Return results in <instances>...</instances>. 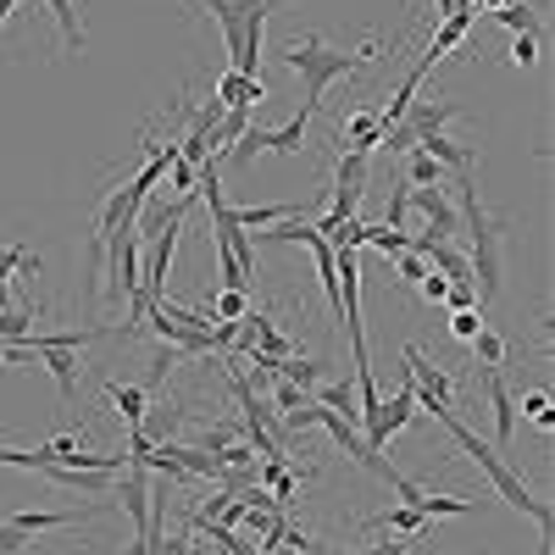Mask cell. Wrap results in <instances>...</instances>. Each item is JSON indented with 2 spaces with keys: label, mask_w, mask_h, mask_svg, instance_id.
Returning <instances> with one entry per match:
<instances>
[{
  "label": "cell",
  "mask_w": 555,
  "mask_h": 555,
  "mask_svg": "<svg viewBox=\"0 0 555 555\" xmlns=\"http://www.w3.org/2000/svg\"><path fill=\"white\" fill-rule=\"evenodd\" d=\"M439 423L450 428V439H455L461 450H467V455L478 461V473L489 478V489H494V494H500L505 505H512V512H522V517H528V522L539 528V544L550 550V505L528 494V483H522V473H517V467H512V461H505V455H500L494 444H483V439H478V434H473L467 423H461V416H455V411H444V416H439Z\"/></svg>",
  "instance_id": "6da1fadb"
},
{
  "label": "cell",
  "mask_w": 555,
  "mask_h": 555,
  "mask_svg": "<svg viewBox=\"0 0 555 555\" xmlns=\"http://www.w3.org/2000/svg\"><path fill=\"white\" fill-rule=\"evenodd\" d=\"M378 51L384 44L378 39H366L361 51H334L322 34H295L289 44H284V62L300 73V83H306V101L300 106H311V112H322V95H328V83L334 78H350L356 67H366V62H378Z\"/></svg>",
  "instance_id": "7a4b0ae2"
},
{
  "label": "cell",
  "mask_w": 555,
  "mask_h": 555,
  "mask_svg": "<svg viewBox=\"0 0 555 555\" xmlns=\"http://www.w3.org/2000/svg\"><path fill=\"white\" fill-rule=\"evenodd\" d=\"M190 7H206L228 39V67L256 78V62H261V34H267V17L289 0H190Z\"/></svg>",
  "instance_id": "3957f363"
},
{
  "label": "cell",
  "mask_w": 555,
  "mask_h": 555,
  "mask_svg": "<svg viewBox=\"0 0 555 555\" xmlns=\"http://www.w3.org/2000/svg\"><path fill=\"white\" fill-rule=\"evenodd\" d=\"M405 206H416V211L428 217L423 234H434V240H461V211L450 206V195H444V190H411V195H405Z\"/></svg>",
  "instance_id": "277c9868"
},
{
  "label": "cell",
  "mask_w": 555,
  "mask_h": 555,
  "mask_svg": "<svg viewBox=\"0 0 555 555\" xmlns=\"http://www.w3.org/2000/svg\"><path fill=\"white\" fill-rule=\"evenodd\" d=\"M483 395H489V411H494V439L512 444V434H517V395L505 389L500 366H483Z\"/></svg>",
  "instance_id": "5b68a950"
},
{
  "label": "cell",
  "mask_w": 555,
  "mask_h": 555,
  "mask_svg": "<svg viewBox=\"0 0 555 555\" xmlns=\"http://www.w3.org/2000/svg\"><path fill=\"white\" fill-rule=\"evenodd\" d=\"M112 505H122L128 512V522L133 528H145V517H151V478H145V467H122V483H117V494H112Z\"/></svg>",
  "instance_id": "8992f818"
},
{
  "label": "cell",
  "mask_w": 555,
  "mask_h": 555,
  "mask_svg": "<svg viewBox=\"0 0 555 555\" xmlns=\"http://www.w3.org/2000/svg\"><path fill=\"white\" fill-rule=\"evenodd\" d=\"M455 117H461V106H455V101H411V112H405L400 122H405L416 139H434V133H444Z\"/></svg>",
  "instance_id": "52a82bcc"
},
{
  "label": "cell",
  "mask_w": 555,
  "mask_h": 555,
  "mask_svg": "<svg viewBox=\"0 0 555 555\" xmlns=\"http://www.w3.org/2000/svg\"><path fill=\"white\" fill-rule=\"evenodd\" d=\"M106 400L117 405V416L128 428H145V411H151V389L145 384H106Z\"/></svg>",
  "instance_id": "ba28073f"
},
{
  "label": "cell",
  "mask_w": 555,
  "mask_h": 555,
  "mask_svg": "<svg viewBox=\"0 0 555 555\" xmlns=\"http://www.w3.org/2000/svg\"><path fill=\"white\" fill-rule=\"evenodd\" d=\"M478 505H483V500H473V494H434V489H423V500H416L411 512L434 522V517H473Z\"/></svg>",
  "instance_id": "9c48e42d"
},
{
  "label": "cell",
  "mask_w": 555,
  "mask_h": 555,
  "mask_svg": "<svg viewBox=\"0 0 555 555\" xmlns=\"http://www.w3.org/2000/svg\"><path fill=\"white\" fill-rule=\"evenodd\" d=\"M28 350V345H23ZM34 356V350H28ZM44 356V366H51V378H56V389H62V400L73 405L78 400V378H83V366H78V350H39Z\"/></svg>",
  "instance_id": "30bf717a"
},
{
  "label": "cell",
  "mask_w": 555,
  "mask_h": 555,
  "mask_svg": "<svg viewBox=\"0 0 555 555\" xmlns=\"http://www.w3.org/2000/svg\"><path fill=\"white\" fill-rule=\"evenodd\" d=\"M311 106H300V117H289L284 128H267V151H278V156H300L306 151V128H311Z\"/></svg>",
  "instance_id": "8fae6325"
},
{
  "label": "cell",
  "mask_w": 555,
  "mask_h": 555,
  "mask_svg": "<svg viewBox=\"0 0 555 555\" xmlns=\"http://www.w3.org/2000/svg\"><path fill=\"white\" fill-rule=\"evenodd\" d=\"M489 17H494V23H505V28H512V34H528V39H533V34L544 28L539 7H528V0H500V7H494Z\"/></svg>",
  "instance_id": "7c38bea8"
},
{
  "label": "cell",
  "mask_w": 555,
  "mask_h": 555,
  "mask_svg": "<svg viewBox=\"0 0 555 555\" xmlns=\"http://www.w3.org/2000/svg\"><path fill=\"white\" fill-rule=\"evenodd\" d=\"M405 156H411V162H405V183H411V190H444V178H450V172H444L428 151H416V145H411Z\"/></svg>",
  "instance_id": "4fadbf2b"
},
{
  "label": "cell",
  "mask_w": 555,
  "mask_h": 555,
  "mask_svg": "<svg viewBox=\"0 0 555 555\" xmlns=\"http://www.w3.org/2000/svg\"><path fill=\"white\" fill-rule=\"evenodd\" d=\"M261 151H267V128H256V122H250V128L234 139V145H228V151L217 156V167H250Z\"/></svg>",
  "instance_id": "5bb4252c"
},
{
  "label": "cell",
  "mask_w": 555,
  "mask_h": 555,
  "mask_svg": "<svg viewBox=\"0 0 555 555\" xmlns=\"http://www.w3.org/2000/svg\"><path fill=\"white\" fill-rule=\"evenodd\" d=\"M267 378H272V411H284V428H289L295 416L311 405V395L300 384H289V378H278V373H267Z\"/></svg>",
  "instance_id": "9a60e30c"
},
{
  "label": "cell",
  "mask_w": 555,
  "mask_h": 555,
  "mask_svg": "<svg viewBox=\"0 0 555 555\" xmlns=\"http://www.w3.org/2000/svg\"><path fill=\"white\" fill-rule=\"evenodd\" d=\"M361 245H373V250H384V256H405V250H411V234H405V228H389V222H366Z\"/></svg>",
  "instance_id": "2e32d148"
},
{
  "label": "cell",
  "mask_w": 555,
  "mask_h": 555,
  "mask_svg": "<svg viewBox=\"0 0 555 555\" xmlns=\"http://www.w3.org/2000/svg\"><path fill=\"white\" fill-rule=\"evenodd\" d=\"M44 12L56 17V28H62V44H67V51H83V23H78V7H73V0H44Z\"/></svg>",
  "instance_id": "e0dca14e"
},
{
  "label": "cell",
  "mask_w": 555,
  "mask_h": 555,
  "mask_svg": "<svg viewBox=\"0 0 555 555\" xmlns=\"http://www.w3.org/2000/svg\"><path fill=\"white\" fill-rule=\"evenodd\" d=\"M366 528H389V533H423V539H428V517H416L411 505H389V512H384V517H373Z\"/></svg>",
  "instance_id": "ac0fdd59"
},
{
  "label": "cell",
  "mask_w": 555,
  "mask_h": 555,
  "mask_svg": "<svg viewBox=\"0 0 555 555\" xmlns=\"http://www.w3.org/2000/svg\"><path fill=\"white\" fill-rule=\"evenodd\" d=\"M311 400H317V405H328V411H345L350 423H356V384H350V378H345V384H317Z\"/></svg>",
  "instance_id": "d6986e66"
},
{
  "label": "cell",
  "mask_w": 555,
  "mask_h": 555,
  "mask_svg": "<svg viewBox=\"0 0 555 555\" xmlns=\"http://www.w3.org/2000/svg\"><path fill=\"white\" fill-rule=\"evenodd\" d=\"M467 350H473V361H483V366H505V356H512V345H505L494 328H478Z\"/></svg>",
  "instance_id": "ffe728a7"
},
{
  "label": "cell",
  "mask_w": 555,
  "mask_h": 555,
  "mask_svg": "<svg viewBox=\"0 0 555 555\" xmlns=\"http://www.w3.org/2000/svg\"><path fill=\"white\" fill-rule=\"evenodd\" d=\"M206 311L222 317V322H240V317L250 311V300H245V289H217V295L206 300Z\"/></svg>",
  "instance_id": "44dd1931"
},
{
  "label": "cell",
  "mask_w": 555,
  "mask_h": 555,
  "mask_svg": "<svg viewBox=\"0 0 555 555\" xmlns=\"http://www.w3.org/2000/svg\"><path fill=\"white\" fill-rule=\"evenodd\" d=\"M483 328V311L473 306V311H450V334L461 339V345H473V334Z\"/></svg>",
  "instance_id": "7402d4cb"
},
{
  "label": "cell",
  "mask_w": 555,
  "mask_h": 555,
  "mask_svg": "<svg viewBox=\"0 0 555 555\" xmlns=\"http://www.w3.org/2000/svg\"><path fill=\"white\" fill-rule=\"evenodd\" d=\"M28 550H34V539H28V533L12 522V517L0 522V555H28Z\"/></svg>",
  "instance_id": "603a6c76"
},
{
  "label": "cell",
  "mask_w": 555,
  "mask_h": 555,
  "mask_svg": "<svg viewBox=\"0 0 555 555\" xmlns=\"http://www.w3.org/2000/svg\"><path fill=\"white\" fill-rule=\"evenodd\" d=\"M416 289H423V300H428V306H444V295H450V278L428 267L423 278H416Z\"/></svg>",
  "instance_id": "cb8c5ba5"
},
{
  "label": "cell",
  "mask_w": 555,
  "mask_h": 555,
  "mask_svg": "<svg viewBox=\"0 0 555 555\" xmlns=\"http://www.w3.org/2000/svg\"><path fill=\"white\" fill-rule=\"evenodd\" d=\"M522 411H528V423L550 428V395H544V389H528V395H522Z\"/></svg>",
  "instance_id": "d4e9b609"
},
{
  "label": "cell",
  "mask_w": 555,
  "mask_h": 555,
  "mask_svg": "<svg viewBox=\"0 0 555 555\" xmlns=\"http://www.w3.org/2000/svg\"><path fill=\"white\" fill-rule=\"evenodd\" d=\"M201 439H206V450H211V455H222L228 444H234V423H206V428H201Z\"/></svg>",
  "instance_id": "484cf974"
},
{
  "label": "cell",
  "mask_w": 555,
  "mask_h": 555,
  "mask_svg": "<svg viewBox=\"0 0 555 555\" xmlns=\"http://www.w3.org/2000/svg\"><path fill=\"white\" fill-rule=\"evenodd\" d=\"M395 272H400V284H416V278H423V272H428V261L405 250V256H395Z\"/></svg>",
  "instance_id": "4316f807"
},
{
  "label": "cell",
  "mask_w": 555,
  "mask_h": 555,
  "mask_svg": "<svg viewBox=\"0 0 555 555\" xmlns=\"http://www.w3.org/2000/svg\"><path fill=\"white\" fill-rule=\"evenodd\" d=\"M195 178H201V172H195L190 162H183V156L172 162V190H178V195H195Z\"/></svg>",
  "instance_id": "83f0119b"
},
{
  "label": "cell",
  "mask_w": 555,
  "mask_h": 555,
  "mask_svg": "<svg viewBox=\"0 0 555 555\" xmlns=\"http://www.w3.org/2000/svg\"><path fill=\"white\" fill-rule=\"evenodd\" d=\"M444 306H450V311H473V306H478V289H473V284H450Z\"/></svg>",
  "instance_id": "f1b7e54d"
},
{
  "label": "cell",
  "mask_w": 555,
  "mask_h": 555,
  "mask_svg": "<svg viewBox=\"0 0 555 555\" xmlns=\"http://www.w3.org/2000/svg\"><path fill=\"white\" fill-rule=\"evenodd\" d=\"M512 62H517V67H539V44H533L528 34H517V44H512Z\"/></svg>",
  "instance_id": "f546056e"
},
{
  "label": "cell",
  "mask_w": 555,
  "mask_h": 555,
  "mask_svg": "<svg viewBox=\"0 0 555 555\" xmlns=\"http://www.w3.org/2000/svg\"><path fill=\"white\" fill-rule=\"evenodd\" d=\"M222 467H256V450L250 444H228L222 450Z\"/></svg>",
  "instance_id": "4dcf8cb0"
},
{
  "label": "cell",
  "mask_w": 555,
  "mask_h": 555,
  "mask_svg": "<svg viewBox=\"0 0 555 555\" xmlns=\"http://www.w3.org/2000/svg\"><path fill=\"white\" fill-rule=\"evenodd\" d=\"M366 555H405V539H378V544H366Z\"/></svg>",
  "instance_id": "1f68e13d"
},
{
  "label": "cell",
  "mask_w": 555,
  "mask_h": 555,
  "mask_svg": "<svg viewBox=\"0 0 555 555\" xmlns=\"http://www.w3.org/2000/svg\"><path fill=\"white\" fill-rule=\"evenodd\" d=\"M17 7H28V0H0V28H7V17H12Z\"/></svg>",
  "instance_id": "d6a6232c"
},
{
  "label": "cell",
  "mask_w": 555,
  "mask_h": 555,
  "mask_svg": "<svg viewBox=\"0 0 555 555\" xmlns=\"http://www.w3.org/2000/svg\"><path fill=\"white\" fill-rule=\"evenodd\" d=\"M256 555H272V550H256Z\"/></svg>",
  "instance_id": "836d02e7"
}]
</instances>
